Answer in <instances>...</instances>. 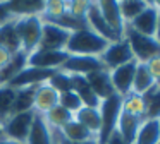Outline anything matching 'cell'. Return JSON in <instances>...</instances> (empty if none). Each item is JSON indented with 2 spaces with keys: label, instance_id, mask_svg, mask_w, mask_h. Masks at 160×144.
I'll return each instance as SVG.
<instances>
[{
  "label": "cell",
  "instance_id": "cell-41",
  "mask_svg": "<svg viewBox=\"0 0 160 144\" xmlns=\"http://www.w3.org/2000/svg\"><path fill=\"white\" fill-rule=\"evenodd\" d=\"M12 55L14 53H11V51L7 50V48H4V46H0V70L5 67V65L11 62V58H12Z\"/></svg>",
  "mask_w": 160,
  "mask_h": 144
},
{
  "label": "cell",
  "instance_id": "cell-3",
  "mask_svg": "<svg viewBox=\"0 0 160 144\" xmlns=\"http://www.w3.org/2000/svg\"><path fill=\"white\" fill-rule=\"evenodd\" d=\"M121 105H122V96L117 94V93H114L107 99L100 101L98 110H100V117H102V129H100V134H98V144H105L107 137L117 127Z\"/></svg>",
  "mask_w": 160,
  "mask_h": 144
},
{
  "label": "cell",
  "instance_id": "cell-2",
  "mask_svg": "<svg viewBox=\"0 0 160 144\" xmlns=\"http://www.w3.org/2000/svg\"><path fill=\"white\" fill-rule=\"evenodd\" d=\"M16 31L19 36L21 50L26 55L35 51L42 40V19L40 16H26L16 19Z\"/></svg>",
  "mask_w": 160,
  "mask_h": 144
},
{
  "label": "cell",
  "instance_id": "cell-43",
  "mask_svg": "<svg viewBox=\"0 0 160 144\" xmlns=\"http://www.w3.org/2000/svg\"><path fill=\"white\" fill-rule=\"evenodd\" d=\"M155 40L160 43V9H158V24H157V34H155Z\"/></svg>",
  "mask_w": 160,
  "mask_h": 144
},
{
  "label": "cell",
  "instance_id": "cell-23",
  "mask_svg": "<svg viewBox=\"0 0 160 144\" xmlns=\"http://www.w3.org/2000/svg\"><path fill=\"white\" fill-rule=\"evenodd\" d=\"M145 118H139V117H134V115H129V113L122 112L119 113V120H117V127L115 129L121 132V136L128 141L129 144L134 142V137H136V132H138V127L141 125V122Z\"/></svg>",
  "mask_w": 160,
  "mask_h": 144
},
{
  "label": "cell",
  "instance_id": "cell-13",
  "mask_svg": "<svg viewBox=\"0 0 160 144\" xmlns=\"http://www.w3.org/2000/svg\"><path fill=\"white\" fill-rule=\"evenodd\" d=\"M95 5H97L100 16L105 19V22H107L119 36H122L126 24L121 17V10H119L117 0H95Z\"/></svg>",
  "mask_w": 160,
  "mask_h": 144
},
{
  "label": "cell",
  "instance_id": "cell-24",
  "mask_svg": "<svg viewBox=\"0 0 160 144\" xmlns=\"http://www.w3.org/2000/svg\"><path fill=\"white\" fill-rule=\"evenodd\" d=\"M155 79L152 77L148 67L145 62H138L136 64V70H134V77H132V86H131V93L136 94H145L152 86H155Z\"/></svg>",
  "mask_w": 160,
  "mask_h": 144
},
{
  "label": "cell",
  "instance_id": "cell-1",
  "mask_svg": "<svg viewBox=\"0 0 160 144\" xmlns=\"http://www.w3.org/2000/svg\"><path fill=\"white\" fill-rule=\"evenodd\" d=\"M108 41L103 40L88 26L81 29L71 31L69 41H67L66 51L69 55H90V57H100L102 51L107 48Z\"/></svg>",
  "mask_w": 160,
  "mask_h": 144
},
{
  "label": "cell",
  "instance_id": "cell-16",
  "mask_svg": "<svg viewBox=\"0 0 160 144\" xmlns=\"http://www.w3.org/2000/svg\"><path fill=\"white\" fill-rule=\"evenodd\" d=\"M88 81V84L91 86V89L95 91V94L98 96V99H107L108 96H112L115 93L114 84H112L110 79V72L107 69H100L97 72H91V74L84 75Z\"/></svg>",
  "mask_w": 160,
  "mask_h": 144
},
{
  "label": "cell",
  "instance_id": "cell-25",
  "mask_svg": "<svg viewBox=\"0 0 160 144\" xmlns=\"http://www.w3.org/2000/svg\"><path fill=\"white\" fill-rule=\"evenodd\" d=\"M16 19L4 24V26H0V46L7 48L11 53L21 51V43H19V36H18V31H16Z\"/></svg>",
  "mask_w": 160,
  "mask_h": 144
},
{
  "label": "cell",
  "instance_id": "cell-10",
  "mask_svg": "<svg viewBox=\"0 0 160 144\" xmlns=\"http://www.w3.org/2000/svg\"><path fill=\"white\" fill-rule=\"evenodd\" d=\"M55 70H48V69H38V67H28L26 65L18 75L11 79L7 82L11 88L14 89H19V88H29V86H38L42 82H47L52 74Z\"/></svg>",
  "mask_w": 160,
  "mask_h": 144
},
{
  "label": "cell",
  "instance_id": "cell-39",
  "mask_svg": "<svg viewBox=\"0 0 160 144\" xmlns=\"http://www.w3.org/2000/svg\"><path fill=\"white\" fill-rule=\"evenodd\" d=\"M105 144H129V142H128V141H126L124 137L121 136V132H119L117 129H114V132H112L110 136L107 137Z\"/></svg>",
  "mask_w": 160,
  "mask_h": 144
},
{
  "label": "cell",
  "instance_id": "cell-26",
  "mask_svg": "<svg viewBox=\"0 0 160 144\" xmlns=\"http://www.w3.org/2000/svg\"><path fill=\"white\" fill-rule=\"evenodd\" d=\"M26 60H28V55H26L22 50L12 55L11 62L0 70V84H7L14 75H18L19 72L26 67Z\"/></svg>",
  "mask_w": 160,
  "mask_h": 144
},
{
  "label": "cell",
  "instance_id": "cell-20",
  "mask_svg": "<svg viewBox=\"0 0 160 144\" xmlns=\"http://www.w3.org/2000/svg\"><path fill=\"white\" fill-rule=\"evenodd\" d=\"M160 142V123L158 118H145L138 127L132 144H158Z\"/></svg>",
  "mask_w": 160,
  "mask_h": 144
},
{
  "label": "cell",
  "instance_id": "cell-46",
  "mask_svg": "<svg viewBox=\"0 0 160 144\" xmlns=\"http://www.w3.org/2000/svg\"><path fill=\"white\" fill-rule=\"evenodd\" d=\"M4 137V130H2V123H0V139Z\"/></svg>",
  "mask_w": 160,
  "mask_h": 144
},
{
  "label": "cell",
  "instance_id": "cell-45",
  "mask_svg": "<svg viewBox=\"0 0 160 144\" xmlns=\"http://www.w3.org/2000/svg\"><path fill=\"white\" fill-rule=\"evenodd\" d=\"M143 2H145L148 7H153V0H143Z\"/></svg>",
  "mask_w": 160,
  "mask_h": 144
},
{
  "label": "cell",
  "instance_id": "cell-11",
  "mask_svg": "<svg viewBox=\"0 0 160 144\" xmlns=\"http://www.w3.org/2000/svg\"><path fill=\"white\" fill-rule=\"evenodd\" d=\"M136 64H138V60L134 58V60H131V62H128V64L121 65V67H115L114 70H108V72H110L112 84H114V89H115L117 94L126 96L128 93H131Z\"/></svg>",
  "mask_w": 160,
  "mask_h": 144
},
{
  "label": "cell",
  "instance_id": "cell-4",
  "mask_svg": "<svg viewBox=\"0 0 160 144\" xmlns=\"http://www.w3.org/2000/svg\"><path fill=\"white\" fill-rule=\"evenodd\" d=\"M122 38H126L132 50V55L138 62H146L152 57L160 53V43L155 40V38L150 36H143V34L132 31L131 27L126 26L124 33H122Z\"/></svg>",
  "mask_w": 160,
  "mask_h": 144
},
{
  "label": "cell",
  "instance_id": "cell-28",
  "mask_svg": "<svg viewBox=\"0 0 160 144\" xmlns=\"http://www.w3.org/2000/svg\"><path fill=\"white\" fill-rule=\"evenodd\" d=\"M35 91H36V86L16 89V99H14L12 115H14V113H21V112H29V110H33V103H35Z\"/></svg>",
  "mask_w": 160,
  "mask_h": 144
},
{
  "label": "cell",
  "instance_id": "cell-27",
  "mask_svg": "<svg viewBox=\"0 0 160 144\" xmlns=\"http://www.w3.org/2000/svg\"><path fill=\"white\" fill-rule=\"evenodd\" d=\"M141 98L145 101V118H160V86H152Z\"/></svg>",
  "mask_w": 160,
  "mask_h": 144
},
{
  "label": "cell",
  "instance_id": "cell-14",
  "mask_svg": "<svg viewBox=\"0 0 160 144\" xmlns=\"http://www.w3.org/2000/svg\"><path fill=\"white\" fill-rule=\"evenodd\" d=\"M59 105V93L48 84V82H42L36 86L35 91V103H33V110L36 113H48L52 108Z\"/></svg>",
  "mask_w": 160,
  "mask_h": 144
},
{
  "label": "cell",
  "instance_id": "cell-6",
  "mask_svg": "<svg viewBox=\"0 0 160 144\" xmlns=\"http://www.w3.org/2000/svg\"><path fill=\"white\" fill-rule=\"evenodd\" d=\"M33 117H35V110L11 115L4 122V125H2L4 137L19 141V142H26L29 129H31V123H33Z\"/></svg>",
  "mask_w": 160,
  "mask_h": 144
},
{
  "label": "cell",
  "instance_id": "cell-12",
  "mask_svg": "<svg viewBox=\"0 0 160 144\" xmlns=\"http://www.w3.org/2000/svg\"><path fill=\"white\" fill-rule=\"evenodd\" d=\"M157 24H158V9H157V7H146L136 19H132L131 22L126 24V26L131 27L136 33L143 34V36L155 38Z\"/></svg>",
  "mask_w": 160,
  "mask_h": 144
},
{
  "label": "cell",
  "instance_id": "cell-29",
  "mask_svg": "<svg viewBox=\"0 0 160 144\" xmlns=\"http://www.w3.org/2000/svg\"><path fill=\"white\" fill-rule=\"evenodd\" d=\"M14 99H16V89L11 88L9 84H0V123L2 125L12 115Z\"/></svg>",
  "mask_w": 160,
  "mask_h": 144
},
{
  "label": "cell",
  "instance_id": "cell-15",
  "mask_svg": "<svg viewBox=\"0 0 160 144\" xmlns=\"http://www.w3.org/2000/svg\"><path fill=\"white\" fill-rule=\"evenodd\" d=\"M26 144H53V130L50 129V125L47 123L42 113L35 112Z\"/></svg>",
  "mask_w": 160,
  "mask_h": 144
},
{
  "label": "cell",
  "instance_id": "cell-18",
  "mask_svg": "<svg viewBox=\"0 0 160 144\" xmlns=\"http://www.w3.org/2000/svg\"><path fill=\"white\" fill-rule=\"evenodd\" d=\"M71 75V89L79 96V99L83 101L84 106H100V99L95 94V91L91 89V86L88 84L84 75H78V74H69Z\"/></svg>",
  "mask_w": 160,
  "mask_h": 144
},
{
  "label": "cell",
  "instance_id": "cell-8",
  "mask_svg": "<svg viewBox=\"0 0 160 144\" xmlns=\"http://www.w3.org/2000/svg\"><path fill=\"white\" fill-rule=\"evenodd\" d=\"M69 36H71L69 29L60 27L53 22L42 21V40H40L38 48H43V50H66Z\"/></svg>",
  "mask_w": 160,
  "mask_h": 144
},
{
  "label": "cell",
  "instance_id": "cell-30",
  "mask_svg": "<svg viewBox=\"0 0 160 144\" xmlns=\"http://www.w3.org/2000/svg\"><path fill=\"white\" fill-rule=\"evenodd\" d=\"M45 120H47V123L50 125V129L52 130H60L66 123H69L71 120L74 118V115L71 112H67L64 106H60V105H57L55 108H52L48 113H45Z\"/></svg>",
  "mask_w": 160,
  "mask_h": 144
},
{
  "label": "cell",
  "instance_id": "cell-37",
  "mask_svg": "<svg viewBox=\"0 0 160 144\" xmlns=\"http://www.w3.org/2000/svg\"><path fill=\"white\" fill-rule=\"evenodd\" d=\"M145 64H146V67H148L152 77L155 79V82L158 84L160 82V53L155 55V57H152L150 60H146Z\"/></svg>",
  "mask_w": 160,
  "mask_h": 144
},
{
  "label": "cell",
  "instance_id": "cell-19",
  "mask_svg": "<svg viewBox=\"0 0 160 144\" xmlns=\"http://www.w3.org/2000/svg\"><path fill=\"white\" fill-rule=\"evenodd\" d=\"M14 17L40 16L43 12L45 0H4Z\"/></svg>",
  "mask_w": 160,
  "mask_h": 144
},
{
  "label": "cell",
  "instance_id": "cell-48",
  "mask_svg": "<svg viewBox=\"0 0 160 144\" xmlns=\"http://www.w3.org/2000/svg\"><path fill=\"white\" fill-rule=\"evenodd\" d=\"M158 123H160V118H158Z\"/></svg>",
  "mask_w": 160,
  "mask_h": 144
},
{
  "label": "cell",
  "instance_id": "cell-51",
  "mask_svg": "<svg viewBox=\"0 0 160 144\" xmlns=\"http://www.w3.org/2000/svg\"><path fill=\"white\" fill-rule=\"evenodd\" d=\"M158 144H160V142H158Z\"/></svg>",
  "mask_w": 160,
  "mask_h": 144
},
{
  "label": "cell",
  "instance_id": "cell-49",
  "mask_svg": "<svg viewBox=\"0 0 160 144\" xmlns=\"http://www.w3.org/2000/svg\"><path fill=\"white\" fill-rule=\"evenodd\" d=\"M0 2H4V0H0Z\"/></svg>",
  "mask_w": 160,
  "mask_h": 144
},
{
  "label": "cell",
  "instance_id": "cell-32",
  "mask_svg": "<svg viewBox=\"0 0 160 144\" xmlns=\"http://www.w3.org/2000/svg\"><path fill=\"white\" fill-rule=\"evenodd\" d=\"M146 7L148 5L143 0H124V2H119V10H121V17L124 21V24H129L132 19H136Z\"/></svg>",
  "mask_w": 160,
  "mask_h": 144
},
{
  "label": "cell",
  "instance_id": "cell-33",
  "mask_svg": "<svg viewBox=\"0 0 160 144\" xmlns=\"http://www.w3.org/2000/svg\"><path fill=\"white\" fill-rule=\"evenodd\" d=\"M64 14H67L66 0H45L43 12L40 14V19L42 21H53V19L62 17Z\"/></svg>",
  "mask_w": 160,
  "mask_h": 144
},
{
  "label": "cell",
  "instance_id": "cell-9",
  "mask_svg": "<svg viewBox=\"0 0 160 144\" xmlns=\"http://www.w3.org/2000/svg\"><path fill=\"white\" fill-rule=\"evenodd\" d=\"M100 69H105L102 60L98 57H90V55H69L60 70L67 74H78V75H88L91 72H97Z\"/></svg>",
  "mask_w": 160,
  "mask_h": 144
},
{
  "label": "cell",
  "instance_id": "cell-5",
  "mask_svg": "<svg viewBox=\"0 0 160 144\" xmlns=\"http://www.w3.org/2000/svg\"><path fill=\"white\" fill-rule=\"evenodd\" d=\"M98 58L102 60V64L107 70H114L115 67H121V65L134 60V55H132V50L129 46L128 40L121 38L117 41L108 43L107 48L102 51V55Z\"/></svg>",
  "mask_w": 160,
  "mask_h": 144
},
{
  "label": "cell",
  "instance_id": "cell-31",
  "mask_svg": "<svg viewBox=\"0 0 160 144\" xmlns=\"http://www.w3.org/2000/svg\"><path fill=\"white\" fill-rule=\"evenodd\" d=\"M121 110H122V112H126V113H129V115L145 118V101H143L141 94L128 93L126 96H122Z\"/></svg>",
  "mask_w": 160,
  "mask_h": 144
},
{
  "label": "cell",
  "instance_id": "cell-38",
  "mask_svg": "<svg viewBox=\"0 0 160 144\" xmlns=\"http://www.w3.org/2000/svg\"><path fill=\"white\" fill-rule=\"evenodd\" d=\"M16 17L11 14V10L7 9V5H5V2H0V26H4V24L11 22V21H14Z\"/></svg>",
  "mask_w": 160,
  "mask_h": 144
},
{
  "label": "cell",
  "instance_id": "cell-47",
  "mask_svg": "<svg viewBox=\"0 0 160 144\" xmlns=\"http://www.w3.org/2000/svg\"><path fill=\"white\" fill-rule=\"evenodd\" d=\"M117 2H124V0H117Z\"/></svg>",
  "mask_w": 160,
  "mask_h": 144
},
{
  "label": "cell",
  "instance_id": "cell-50",
  "mask_svg": "<svg viewBox=\"0 0 160 144\" xmlns=\"http://www.w3.org/2000/svg\"><path fill=\"white\" fill-rule=\"evenodd\" d=\"M53 144H55V142H53Z\"/></svg>",
  "mask_w": 160,
  "mask_h": 144
},
{
  "label": "cell",
  "instance_id": "cell-21",
  "mask_svg": "<svg viewBox=\"0 0 160 144\" xmlns=\"http://www.w3.org/2000/svg\"><path fill=\"white\" fill-rule=\"evenodd\" d=\"M74 120L84 125L98 141V134L102 129V117H100V110L95 108V106H83L79 112L74 113Z\"/></svg>",
  "mask_w": 160,
  "mask_h": 144
},
{
  "label": "cell",
  "instance_id": "cell-7",
  "mask_svg": "<svg viewBox=\"0 0 160 144\" xmlns=\"http://www.w3.org/2000/svg\"><path fill=\"white\" fill-rule=\"evenodd\" d=\"M67 58H69V53L66 50H43V48H36L35 51H31L28 55L26 65L28 67L48 69V70H59Z\"/></svg>",
  "mask_w": 160,
  "mask_h": 144
},
{
  "label": "cell",
  "instance_id": "cell-17",
  "mask_svg": "<svg viewBox=\"0 0 160 144\" xmlns=\"http://www.w3.org/2000/svg\"><path fill=\"white\" fill-rule=\"evenodd\" d=\"M86 26L90 27V29H93L97 34H100L103 40H107L108 43L117 41V40H121V38H122V36H119V34L115 33V31L112 29L107 22H105V19L100 16V12H98L97 5H93L90 9V12H88V16H86Z\"/></svg>",
  "mask_w": 160,
  "mask_h": 144
},
{
  "label": "cell",
  "instance_id": "cell-42",
  "mask_svg": "<svg viewBox=\"0 0 160 144\" xmlns=\"http://www.w3.org/2000/svg\"><path fill=\"white\" fill-rule=\"evenodd\" d=\"M0 144H26V142H19V141H14V139H7V137H2V139H0Z\"/></svg>",
  "mask_w": 160,
  "mask_h": 144
},
{
  "label": "cell",
  "instance_id": "cell-40",
  "mask_svg": "<svg viewBox=\"0 0 160 144\" xmlns=\"http://www.w3.org/2000/svg\"><path fill=\"white\" fill-rule=\"evenodd\" d=\"M53 142H55V144H98V141L97 139H91V141H86V142H69V141L64 139L57 130H53Z\"/></svg>",
  "mask_w": 160,
  "mask_h": 144
},
{
  "label": "cell",
  "instance_id": "cell-34",
  "mask_svg": "<svg viewBox=\"0 0 160 144\" xmlns=\"http://www.w3.org/2000/svg\"><path fill=\"white\" fill-rule=\"evenodd\" d=\"M67 5V14L78 21L86 22V16L90 9L95 5V0H66Z\"/></svg>",
  "mask_w": 160,
  "mask_h": 144
},
{
  "label": "cell",
  "instance_id": "cell-22",
  "mask_svg": "<svg viewBox=\"0 0 160 144\" xmlns=\"http://www.w3.org/2000/svg\"><path fill=\"white\" fill-rule=\"evenodd\" d=\"M57 132H59L66 141H69V142H86V141L97 139L86 127L81 125V123L74 118L71 120L69 123H66L60 130H57Z\"/></svg>",
  "mask_w": 160,
  "mask_h": 144
},
{
  "label": "cell",
  "instance_id": "cell-36",
  "mask_svg": "<svg viewBox=\"0 0 160 144\" xmlns=\"http://www.w3.org/2000/svg\"><path fill=\"white\" fill-rule=\"evenodd\" d=\"M47 82H48V84L52 86V88L55 89L59 94H60V93H66V91H69V89H71V75L67 74V72L60 70V69L53 72L52 77H50Z\"/></svg>",
  "mask_w": 160,
  "mask_h": 144
},
{
  "label": "cell",
  "instance_id": "cell-35",
  "mask_svg": "<svg viewBox=\"0 0 160 144\" xmlns=\"http://www.w3.org/2000/svg\"><path fill=\"white\" fill-rule=\"evenodd\" d=\"M59 105L64 106V108H66L67 112H71L72 115L76 112H79L84 106L83 101L79 99V96H78L72 89H69V91H66V93H60L59 94Z\"/></svg>",
  "mask_w": 160,
  "mask_h": 144
},
{
  "label": "cell",
  "instance_id": "cell-44",
  "mask_svg": "<svg viewBox=\"0 0 160 144\" xmlns=\"http://www.w3.org/2000/svg\"><path fill=\"white\" fill-rule=\"evenodd\" d=\"M153 7H157V9H160V0H153Z\"/></svg>",
  "mask_w": 160,
  "mask_h": 144
}]
</instances>
